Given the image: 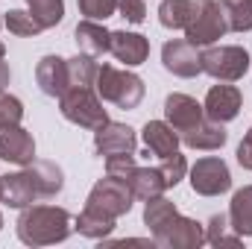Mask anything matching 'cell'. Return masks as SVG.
<instances>
[{
    "instance_id": "cell-1",
    "label": "cell",
    "mask_w": 252,
    "mask_h": 249,
    "mask_svg": "<svg viewBox=\"0 0 252 249\" xmlns=\"http://www.w3.org/2000/svg\"><path fill=\"white\" fill-rule=\"evenodd\" d=\"M21 244L27 247H50L62 244L73 232V217L59 205H27L15 223Z\"/></svg>"
},
{
    "instance_id": "cell-2",
    "label": "cell",
    "mask_w": 252,
    "mask_h": 249,
    "mask_svg": "<svg viewBox=\"0 0 252 249\" xmlns=\"http://www.w3.org/2000/svg\"><path fill=\"white\" fill-rule=\"evenodd\" d=\"M94 91L100 94L103 103H112L118 109H138L147 88H144V79L132 70H121L115 64H100L97 70V79H94Z\"/></svg>"
},
{
    "instance_id": "cell-3",
    "label": "cell",
    "mask_w": 252,
    "mask_h": 249,
    "mask_svg": "<svg viewBox=\"0 0 252 249\" xmlns=\"http://www.w3.org/2000/svg\"><path fill=\"white\" fill-rule=\"evenodd\" d=\"M185 38L196 47H211L229 32L226 12L220 0H190V15L185 24Z\"/></svg>"
},
{
    "instance_id": "cell-4",
    "label": "cell",
    "mask_w": 252,
    "mask_h": 249,
    "mask_svg": "<svg viewBox=\"0 0 252 249\" xmlns=\"http://www.w3.org/2000/svg\"><path fill=\"white\" fill-rule=\"evenodd\" d=\"M59 112H62L64 121L76 124L79 129H91V132L109 121L100 94L94 88H85V85H70L64 91L59 97Z\"/></svg>"
},
{
    "instance_id": "cell-5",
    "label": "cell",
    "mask_w": 252,
    "mask_h": 249,
    "mask_svg": "<svg viewBox=\"0 0 252 249\" xmlns=\"http://www.w3.org/2000/svg\"><path fill=\"white\" fill-rule=\"evenodd\" d=\"M250 70V50L241 44H220L202 50V73L214 76L217 82H238Z\"/></svg>"
},
{
    "instance_id": "cell-6",
    "label": "cell",
    "mask_w": 252,
    "mask_h": 249,
    "mask_svg": "<svg viewBox=\"0 0 252 249\" xmlns=\"http://www.w3.org/2000/svg\"><path fill=\"white\" fill-rule=\"evenodd\" d=\"M132 202H135V193H132L129 182L118 179V176H106V179L94 182L88 199H85L88 208H97V211H103V214H109L115 220L132 211Z\"/></svg>"
},
{
    "instance_id": "cell-7",
    "label": "cell",
    "mask_w": 252,
    "mask_h": 249,
    "mask_svg": "<svg viewBox=\"0 0 252 249\" xmlns=\"http://www.w3.org/2000/svg\"><path fill=\"white\" fill-rule=\"evenodd\" d=\"M188 179H190L193 193H199V196H220V193H226L232 187L229 164L220 156L196 158V164L188 167Z\"/></svg>"
},
{
    "instance_id": "cell-8",
    "label": "cell",
    "mask_w": 252,
    "mask_h": 249,
    "mask_svg": "<svg viewBox=\"0 0 252 249\" xmlns=\"http://www.w3.org/2000/svg\"><path fill=\"white\" fill-rule=\"evenodd\" d=\"M153 244L161 249H199L205 244V226L196 223L193 217L176 214L167 226L153 232Z\"/></svg>"
},
{
    "instance_id": "cell-9",
    "label": "cell",
    "mask_w": 252,
    "mask_h": 249,
    "mask_svg": "<svg viewBox=\"0 0 252 249\" xmlns=\"http://www.w3.org/2000/svg\"><path fill=\"white\" fill-rule=\"evenodd\" d=\"M161 64L173 76L193 79L202 73V47L190 44L188 38H173L161 47Z\"/></svg>"
},
{
    "instance_id": "cell-10",
    "label": "cell",
    "mask_w": 252,
    "mask_h": 249,
    "mask_svg": "<svg viewBox=\"0 0 252 249\" xmlns=\"http://www.w3.org/2000/svg\"><path fill=\"white\" fill-rule=\"evenodd\" d=\"M241 106H244V94L238 85L232 82H220V85H211L208 94H205V118L208 121H217V124H229L241 115Z\"/></svg>"
},
{
    "instance_id": "cell-11",
    "label": "cell",
    "mask_w": 252,
    "mask_h": 249,
    "mask_svg": "<svg viewBox=\"0 0 252 249\" xmlns=\"http://www.w3.org/2000/svg\"><path fill=\"white\" fill-rule=\"evenodd\" d=\"M138 147V135L135 129L126 124H115V121H106L100 129H94V150L100 156H124V153H135Z\"/></svg>"
},
{
    "instance_id": "cell-12",
    "label": "cell",
    "mask_w": 252,
    "mask_h": 249,
    "mask_svg": "<svg viewBox=\"0 0 252 249\" xmlns=\"http://www.w3.org/2000/svg\"><path fill=\"white\" fill-rule=\"evenodd\" d=\"M0 158L9 164L27 167L30 161H35V138L21 124L0 129Z\"/></svg>"
},
{
    "instance_id": "cell-13",
    "label": "cell",
    "mask_w": 252,
    "mask_h": 249,
    "mask_svg": "<svg viewBox=\"0 0 252 249\" xmlns=\"http://www.w3.org/2000/svg\"><path fill=\"white\" fill-rule=\"evenodd\" d=\"M109 53L126 67H138L150 59V38L141 32H129V30H112Z\"/></svg>"
},
{
    "instance_id": "cell-14",
    "label": "cell",
    "mask_w": 252,
    "mask_h": 249,
    "mask_svg": "<svg viewBox=\"0 0 252 249\" xmlns=\"http://www.w3.org/2000/svg\"><path fill=\"white\" fill-rule=\"evenodd\" d=\"M164 118H167V124L182 135V132L193 129L199 121H205V109H202V103H196L190 94L173 91V94H167V100H164Z\"/></svg>"
},
{
    "instance_id": "cell-15",
    "label": "cell",
    "mask_w": 252,
    "mask_h": 249,
    "mask_svg": "<svg viewBox=\"0 0 252 249\" xmlns=\"http://www.w3.org/2000/svg\"><path fill=\"white\" fill-rule=\"evenodd\" d=\"M0 185H3V205H9V208H27V205H32L35 199H41L38 196V187L32 182V173L24 167V170H15V173H6V176H0Z\"/></svg>"
},
{
    "instance_id": "cell-16",
    "label": "cell",
    "mask_w": 252,
    "mask_h": 249,
    "mask_svg": "<svg viewBox=\"0 0 252 249\" xmlns=\"http://www.w3.org/2000/svg\"><path fill=\"white\" fill-rule=\"evenodd\" d=\"M35 82H38V88L47 94V97H62L64 91L70 88V76H67V59L62 56H44V59H38L35 64Z\"/></svg>"
},
{
    "instance_id": "cell-17",
    "label": "cell",
    "mask_w": 252,
    "mask_h": 249,
    "mask_svg": "<svg viewBox=\"0 0 252 249\" xmlns=\"http://www.w3.org/2000/svg\"><path fill=\"white\" fill-rule=\"evenodd\" d=\"M141 138H144V144H147V156L153 153V156H158V158L176 153L179 144H182L179 132L167 124V121H147L144 129H141Z\"/></svg>"
},
{
    "instance_id": "cell-18",
    "label": "cell",
    "mask_w": 252,
    "mask_h": 249,
    "mask_svg": "<svg viewBox=\"0 0 252 249\" xmlns=\"http://www.w3.org/2000/svg\"><path fill=\"white\" fill-rule=\"evenodd\" d=\"M73 38H76V47L79 53H88V56H103L109 53V38H112V30H106L100 21H79L76 30H73Z\"/></svg>"
},
{
    "instance_id": "cell-19",
    "label": "cell",
    "mask_w": 252,
    "mask_h": 249,
    "mask_svg": "<svg viewBox=\"0 0 252 249\" xmlns=\"http://www.w3.org/2000/svg\"><path fill=\"white\" fill-rule=\"evenodd\" d=\"M179 138H182V144L190 147V150H220L229 141V132L223 129V124L205 118V121H199L193 129L182 132Z\"/></svg>"
},
{
    "instance_id": "cell-20",
    "label": "cell",
    "mask_w": 252,
    "mask_h": 249,
    "mask_svg": "<svg viewBox=\"0 0 252 249\" xmlns=\"http://www.w3.org/2000/svg\"><path fill=\"white\" fill-rule=\"evenodd\" d=\"M27 170L32 173V182L38 187V196H41V199H53L56 193H62L64 173L56 161H41V158H35V161L27 164Z\"/></svg>"
},
{
    "instance_id": "cell-21",
    "label": "cell",
    "mask_w": 252,
    "mask_h": 249,
    "mask_svg": "<svg viewBox=\"0 0 252 249\" xmlns=\"http://www.w3.org/2000/svg\"><path fill=\"white\" fill-rule=\"evenodd\" d=\"M73 229L82 235V238H91V241H106L115 229H118V220L115 217H109V214H103V211H97V208H82L79 211V217L73 220Z\"/></svg>"
},
{
    "instance_id": "cell-22",
    "label": "cell",
    "mask_w": 252,
    "mask_h": 249,
    "mask_svg": "<svg viewBox=\"0 0 252 249\" xmlns=\"http://www.w3.org/2000/svg\"><path fill=\"white\" fill-rule=\"evenodd\" d=\"M229 226L235 235L252 238V185H244L232 193L229 202Z\"/></svg>"
},
{
    "instance_id": "cell-23",
    "label": "cell",
    "mask_w": 252,
    "mask_h": 249,
    "mask_svg": "<svg viewBox=\"0 0 252 249\" xmlns=\"http://www.w3.org/2000/svg\"><path fill=\"white\" fill-rule=\"evenodd\" d=\"M126 182L132 187L135 199H144V202L153 199V196H161L167 190V182H164V176H161L158 167H135Z\"/></svg>"
},
{
    "instance_id": "cell-24",
    "label": "cell",
    "mask_w": 252,
    "mask_h": 249,
    "mask_svg": "<svg viewBox=\"0 0 252 249\" xmlns=\"http://www.w3.org/2000/svg\"><path fill=\"white\" fill-rule=\"evenodd\" d=\"M176 214H179L176 202H170L164 193H161V196H153V199L144 202V223L150 226V232H158V229L167 226Z\"/></svg>"
},
{
    "instance_id": "cell-25",
    "label": "cell",
    "mask_w": 252,
    "mask_h": 249,
    "mask_svg": "<svg viewBox=\"0 0 252 249\" xmlns=\"http://www.w3.org/2000/svg\"><path fill=\"white\" fill-rule=\"evenodd\" d=\"M27 12L38 21L41 30H53L64 18V0H27Z\"/></svg>"
},
{
    "instance_id": "cell-26",
    "label": "cell",
    "mask_w": 252,
    "mask_h": 249,
    "mask_svg": "<svg viewBox=\"0 0 252 249\" xmlns=\"http://www.w3.org/2000/svg\"><path fill=\"white\" fill-rule=\"evenodd\" d=\"M97 70H100V64L94 62V56H88V53H76L73 59H67V76H70V85L94 88Z\"/></svg>"
},
{
    "instance_id": "cell-27",
    "label": "cell",
    "mask_w": 252,
    "mask_h": 249,
    "mask_svg": "<svg viewBox=\"0 0 252 249\" xmlns=\"http://www.w3.org/2000/svg\"><path fill=\"white\" fill-rule=\"evenodd\" d=\"M229 229H232L229 226V214H214L208 220V226H205V244H211V247H238L244 238L229 232Z\"/></svg>"
},
{
    "instance_id": "cell-28",
    "label": "cell",
    "mask_w": 252,
    "mask_h": 249,
    "mask_svg": "<svg viewBox=\"0 0 252 249\" xmlns=\"http://www.w3.org/2000/svg\"><path fill=\"white\" fill-rule=\"evenodd\" d=\"M190 15V0H161L158 3V21L167 30H185Z\"/></svg>"
},
{
    "instance_id": "cell-29",
    "label": "cell",
    "mask_w": 252,
    "mask_h": 249,
    "mask_svg": "<svg viewBox=\"0 0 252 249\" xmlns=\"http://www.w3.org/2000/svg\"><path fill=\"white\" fill-rule=\"evenodd\" d=\"M3 27H6L12 35H21V38H32V35L44 32V30L38 27V21H35L30 12H24V9H9V12L3 15Z\"/></svg>"
},
{
    "instance_id": "cell-30",
    "label": "cell",
    "mask_w": 252,
    "mask_h": 249,
    "mask_svg": "<svg viewBox=\"0 0 252 249\" xmlns=\"http://www.w3.org/2000/svg\"><path fill=\"white\" fill-rule=\"evenodd\" d=\"M223 12H226V24L232 32H250L252 30V0L223 3Z\"/></svg>"
},
{
    "instance_id": "cell-31",
    "label": "cell",
    "mask_w": 252,
    "mask_h": 249,
    "mask_svg": "<svg viewBox=\"0 0 252 249\" xmlns=\"http://www.w3.org/2000/svg\"><path fill=\"white\" fill-rule=\"evenodd\" d=\"M158 170H161V176H164L167 187H176L185 176H188V158L176 150V153H170V156H164V158H161Z\"/></svg>"
},
{
    "instance_id": "cell-32",
    "label": "cell",
    "mask_w": 252,
    "mask_h": 249,
    "mask_svg": "<svg viewBox=\"0 0 252 249\" xmlns=\"http://www.w3.org/2000/svg\"><path fill=\"white\" fill-rule=\"evenodd\" d=\"M24 121V103L15 97V94H0V129L6 126H15Z\"/></svg>"
},
{
    "instance_id": "cell-33",
    "label": "cell",
    "mask_w": 252,
    "mask_h": 249,
    "mask_svg": "<svg viewBox=\"0 0 252 249\" xmlns=\"http://www.w3.org/2000/svg\"><path fill=\"white\" fill-rule=\"evenodd\" d=\"M76 6L88 21H106L118 12V0H76Z\"/></svg>"
},
{
    "instance_id": "cell-34",
    "label": "cell",
    "mask_w": 252,
    "mask_h": 249,
    "mask_svg": "<svg viewBox=\"0 0 252 249\" xmlns=\"http://www.w3.org/2000/svg\"><path fill=\"white\" fill-rule=\"evenodd\" d=\"M135 153H124V156H109L106 158V176H118V179H129L135 170Z\"/></svg>"
},
{
    "instance_id": "cell-35",
    "label": "cell",
    "mask_w": 252,
    "mask_h": 249,
    "mask_svg": "<svg viewBox=\"0 0 252 249\" xmlns=\"http://www.w3.org/2000/svg\"><path fill=\"white\" fill-rule=\"evenodd\" d=\"M118 12L129 24H144L147 21V3L144 0H118Z\"/></svg>"
},
{
    "instance_id": "cell-36",
    "label": "cell",
    "mask_w": 252,
    "mask_h": 249,
    "mask_svg": "<svg viewBox=\"0 0 252 249\" xmlns=\"http://www.w3.org/2000/svg\"><path fill=\"white\" fill-rule=\"evenodd\" d=\"M235 158H238V164H241L244 170H252V135H250V132H247V135H244V141L238 144Z\"/></svg>"
},
{
    "instance_id": "cell-37",
    "label": "cell",
    "mask_w": 252,
    "mask_h": 249,
    "mask_svg": "<svg viewBox=\"0 0 252 249\" xmlns=\"http://www.w3.org/2000/svg\"><path fill=\"white\" fill-rule=\"evenodd\" d=\"M9 82H12V70H9V64L0 59V94L9 88Z\"/></svg>"
},
{
    "instance_id": "cell-38",
    "label": "cell",
    "mask_w": 252,
    "mask_h": 249,
    "mask_svg": "<svg viewBox=\"0 0 252 249\" xmlns=\"http://www.w3.org/2000/svg\"><path fill=\"white\" fill-rule=\"evenodd\" d=\"M3 56H6V44L0 41V59H3Z\"/></svg>"
},
{
    "instance_id": "cell-39",
    "label": "cell",
    "mask_w": 252,
    "mask_h": 249,
    "mask_svg": "<svg viewBox=\"0 0 252 249\" xmlns=\"http://www.w3.org/2000/svg\"><path fill=\"white\" fill-rule=\"evenodd\" d=\"M0 229H3V214H0Z\"/></svg>"
},
{
    "instance_id": "cell-40",
    "label": "cell",
    "mask_w": 252,
    "mask_h": 249,
    "mask_svg": "<svg viewBox=\"0 0 252 249\" xmlns=\"http://www.w3.org/2000/svg\"><path fill=\"white\" fill-rule=\"evenodd\" d=\"M0 196H3V185H0ZM0 202H3V199H0Z\"/></svg>"
},
{
    "instance_id": "cell-41",
    "label": "cell",
    "mask_w": 252,
    "mask_h": 249,
    "mask_svg": "<svg viewBox=\"0 0 252 249\" xmlns=\"http://www.w3.org/2000/svg\"><path fill=\"white\" fill-rule=\"evenodd\" d=\"M0 27H3V15H0Z\"/></svg>"
},
{
    "instance_id": "cell-42",
    "label": "cell",
    "mask_w": 252,
    "mask_h": 249,
    "mask_svg": "<svg viewBox=\"0 0 252 249\" xmlns=\"http://www.w3.org/2000/svg\"><path fill=\"white\" fill-rule=\"evenodd\" d=\"M220 3H232V0H220Z\"/></svg>"
},
{
    "instance_id": "cell-43",
    "label": "cell",
    "mask_w": 252,
    "mask_h": 249,
    "mask_svg": "<svg viewBox=\"0 0 252 249\" xmlns=\"http://www.w3.org/2000/svg\"><path fill=\"white\" fill-rule=\"evenodd\" d=\"M250 135H252V126H250Z\"/></svg>"
}]
</instances>
